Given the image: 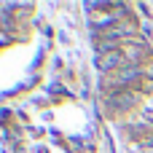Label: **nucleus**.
<instances>
[{"label":"nucleus","instance_id":"obj_1","mask_svg":"<svg viewBox=\"0 0 153 153\" xmlns=\"http://www.w3.org/2000/svg\"><path fill=\"white\" fill-rule=\"evenodd\" d=\"M121 62V54H108L105 59H100V67H105V70H110V67H116Z\"/></svg>","mask_w":153,"mask_h":153}]
</instances>
